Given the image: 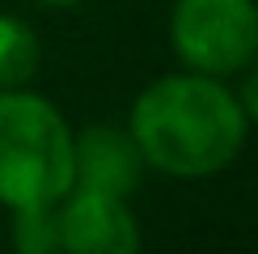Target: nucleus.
<instances>
[{
    "mask_svg": "<svg viewBox=\"0 0 258 254\" xmlns=\"http://www.w3.org/2000/svg\"><path fill=\"white\" fill-rule=\"evenodd\" d=\"M127 132L144 165L169 178H212L237 161L250 119L220 77L182 68L140 89L127 114Z\"/></svg>",
    "mask_w": 258,
    "mask_h": 254,
    "instance_id": "1",
    "label": "nucleus"
},
{
    "mask_svg": "<svg viewBox=\"0 0 258 254\" xmlns=\"http://www.w3.org/2000/svg\"><path fill=\"white\" fill-rule=\"evenodd\" d=\"M72 190V127L26 85L0 89V208L59 204Z\"/></svg>",
    "mask_w": 258,
    "mask_h": 254,
    "instance_id": "2",
    "label": "nucleus"
},
{
    "mask_svg": "<svg viewBox=\"0 0 258 254\" xmlns=\"http://www.w3.org/2000/svg\"><path fill=\"white\" fill-rule=\"evenodd\" d=\"M169 47L190 72L233 77L258 55V0H174Z\"/></svg>",
    "mask_w": 258,
    "mask_h": 254,
    "instance_id": "3",
    "label": "nucleus"
},
{
    "mask_svg": "<svg viewBox=\"0 0 258 254\" xmlns=\"http://www.w3.org/2000/svg\"><path fill=\"white\" fill-rule=\"evenodd\" d=\"M59 212V250L68 254H136L140 225L123 195L72 186L55 204Z\"/></svg>",
    "mask_w": 258,
    "mask_h": 254,
    "instance_id": "4",
    "label": "nucleus"
},
{
    "mask_svg": "<svg viewBox=\"0 0 258 254\" xmlns=\"http://www.w3.org/2000/svg\"><path fill=\"white\" fill-rule=\"evenodd\" d=\"M144 169L148 165H144L127 127L93 123L85 132H72V186H89V190L132 199Z\"/></svg>",
    "mask_w": 258,
    "mask_h": 254,
    "instance_id": "5",
    "label": "nucleus"
},
{
    "mask_svg": "<svg viewBox=\"0 0 258 254\" xmlns=\"http://www.w3.org/2000/svg\"><path fill=\"white\" fill-rule=\"evenodd\" d=\"M38 72V38L13 13H0V89L30 85Z\"/></svg>",
    "mask_w": 258,
    "mask_h": 254,
    "instance_id": "6",
    "label": "nucleus"
},
{
    "mask_svg": "<svg viewBox=\"0 0 258 254\" xmlns=\"http://www.w3.org/2000/svg\"><path fill=\"white\" fill-rule=\"evenodd\" d=\"M9 241H13L17 254H51V250H59V212H55V204L13 208Z\"/></svg>",
    "mask_w": 258,
    "mask_h": 254,
    "instance_id": "7",
    "label": "nucleus"
},
{
    "mask_svg": "<svg viewBox=\"0 0 258 254\" xmlns=\"http://www.w3.org/2000/svg\"><path fill=\"white\" fill-rule=\"evenodd\" d=\"M245 77H241V89H233L237 93V102H241V110H245V119H250V127H258V55L245 64Z\"/></svg>",
    "mask_w": 258,
    "mask_h": 254,
    "instance_id": "8",
    "label": "nucleus"
},
{
    "mask_svg": "<svg viewBox=\"0 0 258 254\" xmlns=\"http://www.w3.org/2000/svg\"><path fill=\"white\" fill-rule=\"evenodd\" d=\"M34 5H47V9H72V5H81V0H34Z\"/></svg>",
    "mask_w": 258,
    "mask_h": 254,
    "instance_id": "9",
    "label": "nucleus"
}]
</instances>
